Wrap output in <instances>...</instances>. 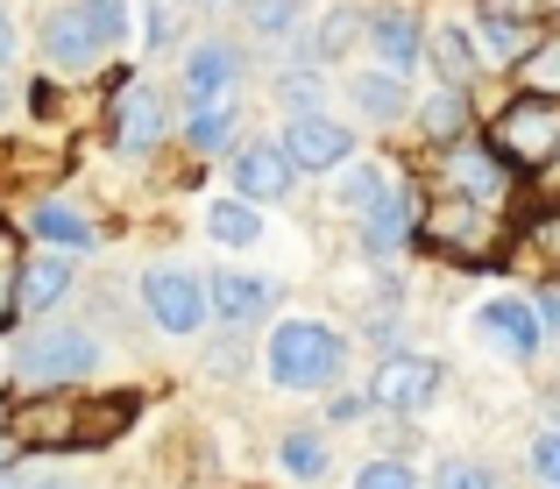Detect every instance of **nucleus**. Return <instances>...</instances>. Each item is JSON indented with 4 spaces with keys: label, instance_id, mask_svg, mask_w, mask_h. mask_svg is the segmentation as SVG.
<instances>
[{
    "label": "nucleus",
    "instance_id": "nucleus-12",
    "mask_svg": "<svg viewBox=\"0 0 560 489\" xmlns=\"http://www.w3.org/2000/svg\"><path fill=\"white\" fill-rule=\"evenodd\" d=\"M71 263L65 248H36V256L14 263V291H22V313H57L71 299Z\"/></svg>",
    "mask_w": 560,
    "mask_h": 489
},
{
    "label": "nucleus",
    "instance_id": "nucleus-2",
    "mask_svg": "<svg viewBox=\"0 0 560 489\" xmlns=\"http://www.w3.org/2000/svg\"><path fill=\"white\" fill-rule=\"evenodd\" d=\"M128 28V0H65L43 22V65L50 71H85L121 43Z\"/></svg>",
    "mask_w": 560,
    "mask_h": 489
},
{
    "label": "nucleus",
    "instance_id": "nucleus-38",
    "mask_svg": "<svg viewBox=\"0 0 560 489\" xmlns=\"http://www.w3.org/2000/svg\"><path fill=\"white\" fill-rule=\"evenodd\" d=\"M14 57V14H8V0H0V65Z\"/></svg>",
    "mask_w": 560,
    "mask_h": 489
},
{
    "label": "nucleus",
    "instance_id": "nucleus-39",
    "mask_svg": "<svg viewBox=\"0 0 560 489\" xmlns=\"http://www.w3.org/2000/svg\"><path fill=\"white\" fill-rule=\"evenodd\" d=\"M0 489H22V482H14V476H0Z\"/></svg>",
    "mask_w": 560,
    "mask_h": 489
},
{
    "label": "nucleus",
    "instance_id": "nucleus-14",
    "mask_svg": "<svg viewBox=\"0 0 560 489\" xmlns=\"http://www.w3.org/2000/svg\"><path fill=\"white\" fill-rule=\"evenodd\" d=\"M28 234H36L43 248H65V256H93V248H100L93 213H85V206H71V199H43V206H28Z\"/></svg>",
    "mask_w": 560,
    "mask_h": 489
},
{
    "label": "nucleus",
    "instance_id": "nucleus-15",
    "mask_svg": "<svg viewBox=\"0 0 560 489\" xmlns=\"http://www.w3.org/2000/svg\"><path fill=\"white\" fill-rule=\"evenodd\" d=\"M206 299H213V313L228 326H248V319L270 313L277 284H270V277H248V270H220V277H206Z\"/></svg>",
    "mask_w": 560,
    "mask_h": 489
},
{
    "label": "nucleus",
    "instance_id": "nucleus-23",
    "mask_svg": "<svg viewBox=\"0 0 560 489\" xmlns=\"http://www.w3.org/2000/svg\"><path fill=\"white\" fill-rule=\"evenodd\" d=\"M397 191V171L390 163H370V156H348V185H341V213H376L383 199Z\"/></svg>",
    "mask_w": 560,
    "mask_h": 489
},
{
    "label": "nucleus",
    "instance_id": "nucleus-37",
    "mask_svg": "<svg viewBox=\"0 0 560 489\" xmlns=\"http://www.w3.org/2000/svg\"><path fill=\"white\" fill-rule=\"evenodd\" d=\"M14 462H22V433H14V426H0V476H8Z\"/></svg>",
    "mask_w": 560,
    "mask_h": 489
},
{
    "label": "nucleus",
    "instance_id": "nucleus-32",
    "mask_svg": "<svg viewBox=\"0 0 560 489\" xmlns=\"http://www.w3.org/2000/svg\"><path fill=\"white\" fill-rule=\"evenodd\" d=\"M533 476L539 482H560V433H539L533 440Z\"/></svg>",
    "mask_w": 560,
    "mask_h": 489
},
{
    "label": "nucleus",
    "instance_id": "nucleus-26",
    "mask_svg": "<svg viewBox=\"0 0 560 489\" xmlns=\"http://www.w3.org/2000/svg\"><path fill=\"white\" fill-rule=\"evenodd\" d=\"M277 462H284V476H299V482H319V476H327V440H319V433H284Z\"/></svg>",
    "mask_w": 560,
    "mask_h": 489
},
{
    "label": "nucleus",
    "instance_id": "nucleus-40",
    "mask_svg": "<svg viewBox=\"0 0 560 489\" xmlns=\"http://www.w3.org/2000/svg\"><path fill=\"white\" fill-rule=\"evenodd\" d=\"M43 489H79V482H43Z\"/></svg>",
    "mask_w": 560,
    "mask_h": 489
},
{
    "label": "nucleus",
    "instance_id": "nucleus-7",
    "mask_svg": "<svg viewBox=\"0 0 560 489\" xmlns=\"http://www.w3.org/2000/svg\"><path fill=\"white\" fill-rule=\"evenodd\" d=\"M277 150L299 163V171H341V163L355 156V128L334 121V114H319V107H305V114H291V121H284Z\"/></svg>",
    "mask_w": 560,
    "mask_h": 489
},
{
    "label": "nucleus",
    "instance_id": "nucleus-13",
    "mask_svg": "<svg viewBox=\"0 0 560 489\" xmlns=\"http://www.w3.org/2000/svg\"><path fill=\"white\" fill-rule=\"evenodd\" d=\"M291 177H299V163H291L277 142H256V150H234V191L256 206H277L291 199Z\"/></svg>",
    "mask_w": 560,
    "mask_h": 489
},
{
    "label": "nucleus",
    "instance_id": "nucleus-3",
    "mask_svg": "<svg viewBox=\"0 0 560 489\" xmlns=\"http://www.w3.org/2000/svg\"><path fill=\"white\" fill-rule=\"evenodd\" d=\"M490 150L511 163V171H547L560 156V100L518 93L504 114L490 121Z\"/></svg>",
    "mask_w": 560,
    "mask_h": 489
},
{
    "label": "nucleus",
    "instance_id": "nucleus-31",
    "mask_svg": "<svg viewBox=\"0 0 560 489\" xmlns=\"http://www.w3.org/2000/svg\"><path fill=\"white\" fill-rule=\"evenodd\" d=\"M433 489H497V476H490V468H476V462H447L433 476Z\"/></svg>",
    "mask_w": 560,
    "mask_h": 489
},
{
    "label": "nucleus",
    "instance_id": "nucleus-34",
    "mask_svg": "<svg viewBox=\"0 0 560 489\" xmlns=\"http://www.w3.org/2000/svg\"><path fill=\"white\" fill-rule=\"evenodd\" d=\"M362 411H376V405H370V397H355V391H348V397H334V405H327V419H334V426H355Z\"/></svg>",
    "mask_w": 560,
    "mask_h": 489
},
{
    "label": "nucleus",
    "instance_id": "nucleus-33",
    "mask_svg": "<svg viewBox=\"0 0 560 489\" xmlns=\"http://www.w3.org/2000/svg\"><path fill=\"white\" fill-rule=\"evenodd\" d=\"M14 313H22V291H14V270L0 263V334L14 326Z\"/></svg>",
    "mask_w": 560,
    "mask_h": 489
},
{
    "label": "nucleus",
    "instance_id": "nucleus-27",
    "mask_svg": "<svg viewBox=\"0 0 560 489\" xmlns=\"http://www.w3.org/2000/svg\"><path fill=\"white\" fill-rule=\"evenodd\" d=\"M476 36L490 43L497 57H525V50H533V43H525V22H511V14H490V8L476 14Z\"/></svg>",
    "mask_w": 560,
    "mask_h": 489
},
{
    "label": "nucleus",
    "instance_id": "nucleus-19",
    "mask_svg": "<svg viewBox=\"0 0 560 489\" xmlns=\"http://www.w3.org/2000/svg\"><path fill=\"white\" fill-rule=\"evenodd\" d=\"M425 65H433L447 85H468L482 71V43L468 36L462 22H440V28H425Z\"/></svg>",
    "mask_w": 560,
    "mask_h": 489
},
{
    "label": "nucleus",
    "instance_id": "nucleus-18",
    "mask_svg": "<svg viewBox=\"0 0 560 489\" xmlns=\"http://www.w3.org/2000/svg\"><path fill=\"white\" fill-rule=\"evenodd\" d=\"M142 397L136 391H114V397H93V405H79V426H71V447H107V440H121L128 426H136Z\"/></svg>",
    "mask_w": 560,
    "mask_h": 489
},
{
    "label": "nucleus",
    "instance_id": "nucleus-24",
    "mask_svg": "<svg viewBox=\"0 0 560 489\" xmlns=\"http://www.w3.org/2000/svg\"><path fill=\"white\" fill-rule=\"evenodd\" d=\"M185 150H199V156L234 150V107H228V100H220V107H191V121H185Z\"/></svg>",
    "mask_w": 560,
    "mask_h": 489
},
{
    "label": "nucleus",
    "instance_id": "nucleus-35",
    "mask_svg": "<svg viewBox=\"0 0 560 489\" xmlns=\"http://www.w3.org/2000/svg\"><path fill=\"white\" fill-rule=\"evenodd\" d=\"M533 313H539V326H547V334H560V291H539Z\"/></svg>",
    "mask_w": 560,
    "mask_h": 489
},
{
    "label": "nucleus",
    "instance_id": "nucleus-21",
    "mask_svg": "<svg viewBox=\"0 0 560 489\" xmlns=\"http://www.w3.org/2000/svg\"><path fill=\"white\" fill-rule=\"evenodd\" d=\"M462 128H468V85L440 79L433 93L419 100V136L425 142H462Z\"/></svg>",
    "mask_w": 560,
    "mask_h": 489
},
{
    "label": "nucleus",
    "instance_id": "nucleus-1",
    "mask_svg": "<svg viewBox=\"0 0 560 489\" xmlns=\"http://www.w3.org/2000/svg\"><path fill=\"white\" fill-rule=\"evenodd\" d=\"M262 362H270L277 391H334L348 369V340L327 319H277Z\"/></svg>",
    "mask_w": 560,
    "mask_h": 489
},
{
    "label": "nucleus",
    "instance_id": "nucleus-25",
    "mask_svg": "<svg viewBox=\"0 0 560 489\" xmlns=\"http://www.w3.org/2000/svg\"><path fill=\"white\" fill-rule=\"evenodd\" d=\"M518 85H525V93H539V100H560V36L533 43V50L518 57Z\"/></svg>",
    "mask_w": 560,
    "mask_h": 489
},
{
    "label": "nucleus",
    "instance_id": "nucleus-10",
    "mask_svg": "<svg viewBox=\"0 0 560 489\" xmlns=\"http://www.w3.org/2000/svg\"><path fill=\"white\" fill-rule=\"evenodd\" d=\"M234 79H242V50L234 43H191V57H185V100L191 107H220V100L234 93Z\"/></svg>",
    "mask_w": 560,
    "mask_h": 489
},
{
    "label": "nucleus",
    "instance_id": "nucleus-29",
    "mask_svg": "<svg viewBox=\"0 0 560 489\" xmlns=\"http://www.w3.org/2000/svg\"><path fill=\"white\" fill-rule=\"evenodd\" d=\"M355 489H419V476H411L405 462H362L355 468Z\"/></svg>",
    "mask_w": 560,
    "mask_h": 489
},
{
    "label": "nucleus",
    "instance_id": "nucleus-11",
    "mask_svg": "<svg viewBox=\"0 0 560 489\" xmlns=\"http://www.w3.org/2000/svg\"><path fill=\"white\" fill-rule=\"evenodd\" d=\"M476 334L482 340H497L504 354H539V340H547V326H539V313H533V299H482L476 305Z\"/></svg>",
    "mask_w": 560,
    "mask_h": 489
},
{
    "label": "nucleus",
    "instance_id": "nucleus-5",
    "mask_svg": "<svg viewBox=\"0 0 560 489\" xmlns=\"http://www.w3.org/2000/svg\"><path fill=\"white\" fill-rule=\"evenodd\" d=\"M142 305L164 334H199L213 319V299H206V277L185 270V263H150L142 270Z\"/></svg>",
    "mask_w": 560,
    "mask_h": 489
},
{
    "label": "nucleus",
    "instance_id": "nucleus-22",
    "mask_svg": "<svg viewBox=\"0 0 560 489\" xmlns=\"http://www.w3.org/2000/svg\"><path fill=\"white\" fill-rule=\"evenodd\" d=\"M348 100H355V114H370V121H397L405 114V71H355L348 79Z\"/></svg>",
    "mask_w": 560,
    "mask_h": 489
},
{
    "label": "nucleus",
    "instance_id": "nucleus-4",
    "mask_svg": "<svg viewBox=\"0 0 560 489\" xmlns=\"http://www.w3.org/2000/svg\"><path fill=\"white\" fill-rule=\"evenodd\" d=\"M93 362H100V340L85 326H50V334H28L14 348V376L22 383H79L93 376Z\"/></svg>",
    "mask_w": 560,
    "mask_h": 489
},
{
    "label": "nucleus",
    "instance_id": "nucleus-41",
    "mask_svg": "<svg viewBox=\"0 0 560 489\" xmlns=\"http://www.w3.org/2000/svg\"><path fill=\"white\" fill-rule=\"evenodd\" d=\"M0 114H8V85H0Z\"/></svg>",
    "mask_w": 560,
    "mask_h": 489
},
{
    "label": "nucleus",
    "instance_id": "nucleus-8",
    "mask_svg": "<svg viewBox=\"0 0 560 489\" xmlns=\"http://www.w3.org/2000/svg\"><path fill=\"white\" fill-rule=\"evenodd\" d=\"M440 397V362L433 354H383L376 376H370V405L376 411H425Z\"/></svg>",
    "mask_w": 560,
    "mask_h": 489
},
{
    "label": "nucleus",
    "instance_id": "nucleus-17",
    "mask_svg": "<svg viewBox=\"0 0 560 489\" xmlns=\"http://www.w3.org/2000/svg\"><path fill=\"white\" fill-rule=\"evenodd\" d=\"M447 185L462 191V199H476V206H497L504 199V185H511V163L497 156V150H454V171H447Z\"/></svg>",
    "mask_w": 560,
    "mask_h": 489
},
{
    "label": "nucleus",
    "instance_id": "nucleus-36",
    "mask_svg": "<svg viewBox=\"0 0 560 489\" xmlns=\"http://www.w3.org/2000/svg\"><path fill=\"white\" fill-rule=\"evenodd\" d=\"M533 242H539V248H547V256L560 263V213H547V220H539V228H533Z\"/></svg>",
    "mask_w": 560,
    "mask_h": 489
},
{
    "label": "nucleus",
    "instance_id": "nucleus-20",
    "mask_svg": "<svg viewBox=\"0 0 560 489\" xmlns=\"http://www.w3.org/2000/svg\"><path fill=\"white\" fill-rule=\"evenodd\" d=\"M206 234H213L220 248H256L262 242V206L242 199V191H234V199H213L206 206Z\"/></svg>",
    "mask_w": 560,
    "mask_h": 489
},
{
    "label": "nucleus",
    "instance_id": "nucleus-42",
    "mask_svg": "<svg viewBox=\"0 0 560 489\" xmlns=\"http://www.w3.org/2000/svg\"><path fill=\"white\" fill-rule=\"evenodd\" d=\"M553 489H560V482H553Z\"/></svg>",
    "mask_w": 560,
    "mask_h": 489
},
{
    "label": "nucleus",
    "instance_id": "nucleus-30",
    "mask_svg": "<svg viewBox=\"0 0 560 489\" xmlns=\"http://www.w3.org/2000/svg\"><path fill=\"white\" fill-rule=\"evenodd\" d=\"M291 14H299V0H248V22H256L262 36H284Z\"/></svg>",
    "mask_w": 560,
    "mask_h": 489
},
{
    "label": "nucleus",
    "instance_id": "nucleus-28",
    "mask_svg": "<svg viewBox=\"0 0 560 489\" xmlns=\"http://www.w3.org/2000/svg\"><path fill=\"white\" fill-rule=\"evenodd\" d=\"M362 36L355 8H327V22H319V57H348V43Z\"/></svg>",
    "mask_w": 560,
    "mask_h": 489
},
{
    "label": "nucleus",
    "instance_id": "nucleus-9",
    "mask_svg": "<svg viewBox=\"0 0 560 489\" xmlns=\"http://www.w3.org/2000/svg\"><path fill=\"white\" fill-rule=\"evenodd\" d=\"M362 43L376 50V65L411 71V65L425 57V22H419V8H370V14H362Z\"/></svg>",
    "mask_w": 560,
    "mask_h": 489
},
{
    "label": "nucleus",
    "instance_id": "nucleus-16",
    "mask_svg": "<svg viewBox=\"0 0 560 489\" xmlns=\"http://www.w3.org/2000/svg\"><path fill=\"white\" fill-rule=\"evenodd\" d=\"M411 234H419V199H411V185H397L376 213H362V248H370V256H397Z\"/></svg>",
    "mask_w": 560,
    "mask_h": 489
},
{
    "label": "nucleus",
    "instance_id": "nucleus-6",
    "mask_svg": "<svg viewBox=\"0 0 560 489\" xmlns=\"http://www.w3.org/2000/svg\"><path fill=\"white\" fill-rule=\"evenodd\" d=\"M164 136H171L164 93H156V85H142V79H121V85H114V107H107V142H114V150H121V156H150Z\"/></svg>",
    "mask_w": 560,
    "mask_h": 489
}]
</instances>
